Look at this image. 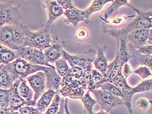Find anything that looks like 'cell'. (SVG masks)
Instances as JSON below:
<instances>
[{
	"instance_id": "1",
	"label": "cell",
	"mask_w": 152,
	"mask_h": 114,
	"mask_svg": "<svg viewBox=\"0 0 152 114\" xmlns=\"http://www.w3.org/2000/svg\"><path fill=\"white\" fill-rule=\"evenodd\" d=\"M117 41V53L114 61L108 65L107 72L104 75L102 79L97 84L96 89L105 82L112 83L116 76L122 74V71L124 65L127 63L132 56L129 54L127 48L128 39L126 37L116 39Z\"/></svg>"
},
{
	"instance_id": "2",
	"label": "cell",
	"mask_w": 152,
	"mask_h": 114,
	"mask_svg": "<svg viewBox=\"0 0 152 114\" xmlns=\"http://www.w3.org/2000/svg\"><path fill=\"white\" fill-rule=\"evenodd\" d=\"M52 28L44 25L41 30L33 32L25 26L23 47H30L43 52L53 42L52 37Z\"/></svg>"
},
{
	"instance_id": "3",
	"label": "cell",
	"mask_w": 152,
	"mask_h": 114,
	"mask_svg": "<svg viewBox=\"0 0 152 114\" xmlns=\"http://www.w3.org/2000/svg\"><path fill=\"white\" fill-rule=\"evenodd\" d=\"M25 27L21 23L0 26V44L15 51L23 47Z\"/></svg>"
},
{
	"instance_id": "4",
	"label": "cell",
	"mask_w": 152,
	"mask_h": 114,
	"mask_svg": "<svg viewBox=\"0 0 152 114\" xmlns=\"http://www.w3.org/2000/svg\"><path fill=\"white\" fill-rule=\"evenodd\" d=\"M131 8L137 13V15L133 21L121 28L112 29H107L106 28H103V32L117 39L123 37H127V36L130 33L138 29H149L150 17L145 15L144 11H141L138 9L134 8L133 7H132Z\"/></svg>"
},
{
	"instance_id": "5",
	"label": "cell",
	"mask_w": 152,
	"mask_h": 114,
	"mask_svg": "<svg viewBox=\"0 0 152 114\" xmlns=\"http://www.w3.org/2000/svg\"><path fill=\"white\" fill-rule=\"evenodd\" d=\"M87 90V86L82 80L66 75L62 77L60 89L57 92L64 98L81 100Z\"/></svg>"
},
{
	"instance_id": "6",
	"label": "cell",
	"mask_w": 152,
	"mask_h": 114,
	"mask_svg": "<svg viewBox=\"0 0 152 114\" xmlns=\"http://www.w3.org/2000/svg\"><path fill=\"white\" fill-rule=\"evenodd\" d=\"M13 2H0V26L19 25L22 18L20 5L14 6Z\"/></svg>"
},
{
	"instance_id": "7",
	"label": "cell",
	"mask_w": 152,
	"mask_h": 114,
	"mask_svg": "<svg viewBox=\"0 0 152 114\" xmlns=\"http://www.w3.org/2000/svg\"><path fill=\"white\" fill-rule=\"evenodd\" d=\"M12 70L18 79H25L38 71L45 72L49 68L44 66H40L31 63L21 58L10 63Z\"/></svg>"
},
{
	"instance_id": "8",
	"label": "cell",
	"mask_w": 152,
	"mask_h": 114,
	"mask_svg": "<svg viewBox=\"0 0 152 114\" xmlns=\"http://www.w3.org/2000/svg\"><path fill=\"white\" fill-rule=\"evenodd\" d=\"M96 54L95 50L91 49L84 54L74 55L63 50L62 57L68 62L71 68L80 67L84 70H92L93 62L96 57Z\"/></svg>"
},
{
	"instance_id": "9",
	"label": "cell",
	"mask_w": 152,
	"mask_h": 114,
	"mask_svg": "<svg viewBox=\"0 0 152 114\" xmlns=\"http://www.w3.org/2000/svg\"><path fill=\"white\" fill-rule=\"evenodd\" d=\"M95 97V99L101 107V110H103L107 113L115 107L125 106L124 100L107 91L101 89H96L91 91Z\"/></svg>"
},
{
	"instance_id": "10",
	"label": "cell",
	"mask_w": 152,
	"mask_h": 114,
	"mask_svg": "<svg viewBox=\"0 0 152 114\" xmlns=\"http://www.w3.org/2000/svg\"><path fill=\"white\" fill-rule=\"evenodd\" d=\"M16 52L19 58L31 63L50 68L54 67L49 63L42 51L30 47H23Z\"/></svg>"
},
{
	"instance_id": "11",
	"label": "cell",
	"mask_w": 152,
	"mask_h": 114,
	"mask_svg": "<svg viewBox=\"0 0 152 114\" xmlns=\"http://www.w3.org/2000/svg\"><path fill=\"white\" fill-rule=\"evenodd\" d=\"M25 79L28 82L34 92L33 101L37 103L39 97L45 91V74L44 71H38L28 76Z\"/></svg>"
},
{
	"instance_id": "12",
	"label": "cell",
	"mask_w": 152,
	"mask_h": 114,
	"mask_svg": "<svg viewBox=\"0 0 152 114\" xmlns=\"http://www.w3.org/2000/svg\"><path fill=\"white\" fill-rule=\"evenodd\" d=\"M21 79H17L10 89V95L9 108L12 111H18L24 106H28L27 102L23 99L18 92V87Z\"/></svg>"
},
{
	"instance_id": "13",
	"label": "cell",
	"mask_w": 152,
	"mask_h": 114,
	"mask_svg": "<svg viewBox=\"0 0 152 114\" xmlns=\"http://www.w3.org/2000/svg\"><path fill=\"white\" fill-rule=\"evenodd\" d=\"M45 6L48 13V20L45 26L48 28H52L53 27L54 22L64 15V10L57 4L56 1H45Z\"/></svg>"
},
{
	"instance_id": "14",
	"label": "cell",
	"mask_w": 152,
	"mask_h": 114,
	"mask_svg": "<svg viewBox=\"0 0 152 114\" xmlns=\"http://www.w3.org/2000/svg\"><path fill=\"white\" fill-rule=\"evenodd\" d=\"M18 79L14 74L9 64L2 65L0 68V89H9Z\"/></svg>"
},
{
	"instance_id": "15",
	"label": "cell",
	"mask_w": 152,
	"mask_h": 114,
	"mask_svg": "<svg viewBox=\"0 0 152 114\" xmlns=\"http://www.w3.org/2000/svg\"><path fill=\"white\" fill-rule=\"evenodd\" d=\"M44 73L46 76V89L57 92L60 89L62 78L57 73L55 66L49 68Z\"/></svg>"
},
{
	"instance_id": "16",
	"label": "cell",
	"mask_w": 152,
	"mask_h": 114,
	"mask_svg": "<svg viewBox=\"0 0 152 114\" xmlns=\"http://www.w3.org/2000/svg\"><path fill=\"white\" fill-rule=\"evenodd\" d=\"M149 29H141L129 34L126 38L128 41L136 46L137 47L148 45Z\"/></svg>"
},
{
	"instance_id": "17",
	"label": "cell",
	"mask_w": 152,
	"mask_h": 114,
	"mask_svg": "<svg viewBox=\"0 0 152 114\" xmlns=\"http://www.w3.org/2000/svg\"><path fill=\"white\" fill-rule=\"evenodd\" d=\"M62 46L57 39L53 40V43L49 47L43 51L46 58L49 63H54L55 62L62 57Z\"/></svg>"
},
{
	"instance_id": "18",
	"label": "cell",
	"mask_w": 152,
	"mask_h": 114,
	"mask_svg": "<svg viewBox=\"0 0 152 114\" xmlns=\"http://www.w3.org/2000/svg\"><path fill=\"white\" fill-rule=\"evenodd\" d=\"M64 15L65 17V23L66 24H72L75 28L79 23L82 21L88 23L82 15L81 10L77 8L65 10Z\"/></svg>"
},
{
	"instance_id": "19",
	"label": "cell",
	"mask_w": 152,
	"mask_h": 114,
	"mask_svg": "<svg viewBox=\"0 0 152 114\" xmlns=\"http://www.w3.org/2000/svg\"><path fill=\"white\" fill-rule=\"evenodd\" d=\"M21 81L18 87V92L21 97L28 103V106H36V103L33 101L34 92L27 84V81L25 79H21Z\"/></svg>"
},
{
	"instance_id": "20",
	"label": "cell",
	"mask_w": 152,
	"mask_h": 114,
	"mask_svg": "<svg viewBox=\"0 0 152 114\" xmlns=\"http://www.w3.org/2000/svg\"><path fill=\"white\" fill-rule=\"evenodd\" d=\"M57 93V91H54L51 89H48L41 95L37 102L36 106L40 112H41L43 114L45 113L46 110L53 99L54 97Z\"/></svg>"
},
{
	"instance_id": "21",
	"label": "cell",
	"mask_w": 152,
	"mask_h": 114,
	"mask_svg": "<svg viewBox=\"0 0 152 114\" xmlns=\"http://www.w3.org/2000/svg\"><path fill=\"white\" fill-rule=\"evenodd\" d=\"M96 69L102 74L105 75L108 68V62L104 54L103 47H97V55L93 62Z\"/></svg>"
},
{
	"instance_id": "22",
	"label": "cell",
	"mask_w": 152,
	"mask_h": 114,
	"mask_svg": "<svg viewBox=\"0 0 152 114\" xmlns=\"http://www.w3.org/2000/svg\"><path fill=\"white\" fill-rule=\"evenodd\" d=\"M114 0H94L89 8L85 10H81V13L88 23H91L89 18L92 14L100 11L107 4L110 2H112Z\"/></svg>"
},
{
	"instance_id": "23",
	"label": "cell",
	"mask_w": 152,
	"mask_h": 114,
	"mask_svg": "<svg viewBox=\"0 0 152 114\" xmlns=\"http://www.w3.org/2000/svg\"><path fill=\"white\" fill-rule=\"evenodd\" d=\"M19 58L16 51L0 44V62L3 65H8Z\"/></svg>"
},
{
	"instance_id": "24",
	"label": "cell",
	"mask_w": 152,
	"mask_h": 114,
	"mask_svg": "<svg viewBox=\"0 0 152 114\" xmlns=\"http://www.w3.org/2000/svg\"><path fill=\"white\" fill-rule=\"evenodd\" d=\"M127 5L130 8L132 7L128 3V0H114L112 2L110 7L106 10L105 13L104 15V17H100L101 19L107 20L110 17V16L113 15L114 13L119 9L123 6Z\"/></svg>"
},
{
	"instance_id": "25",
	"label": "cell",
	"mask_w": 152,
	"mask_h": 114,
	"mask_svg": "<svg viewBox=\"0 0 152 114\" xmlns=\"http://www.w3.org/2000/svg\"><path fill=\"white\" fill-rule=\"evenodd\" d=\"M90 91L87 90L84 94L83 97L81 99L84 105L85 111L87 114H94L93 111L94 105L97 104L96 99L92 98L90 94Z\"/></svg>"
},
{
	"instance_id": "26",
	"label": "cell",
	"mask_w": 152,
	"mask_h": 114,
	"mask_svg": "<svg viewBox=\"0 0 152 114\" xmlns=\"http://www.w3.org/2000/svg\"><path fill=\"white\" fill-rule=\"evenodd\" d=\"M104 75L102 74L99 71L96 69L94 70L92 69L91 71V76L88 84V90L91 92L94 90H96V87L97 84L102 79Z\"/></svg>"
},
{
	"instance_id": "27",
	"label": "cell",
	"mask_w": 152,
	"mask_h": 114,
	"mask_svg": "<svg viewBox=\"0 0 152 114\" xmlns=\"http://www.w3.org/2000/svg\"><path fill=\"white\" fill-rule=\"evenodd\" d=\"M99 89L104 91H107L115 96L120 97L122 99L124 98V94L122 91L118 87H117L113 84L109 82H105L100 86Z\"/></svg>"
},
{
	"instance_id": "28",
	"label": "cell",
	"mask_w": 152,
	"mask_h": 114,
	"mask_svg": "<svg viewBox=\"0 0 152 114\" xmlns=\"http://www.w3.org/2000/svg\"><path fill=\"white\" fill-rule=\"evenodd\" d=\"M55 68L57 73L61 77L65 76L69 70L67 61L62 57L55 62Z\"/></svg>"
},
{
	"instance_id": "29",
	"label": "cell",
	"mask_w": 152,
	"mask_h": 114,
	"mask_svg": "<svg viewBox=\"0 0 152 114\" xmlns=\"http://www.w3.org/2000/svg\"><path fill=\"white\" fill-rule=\"evenodd\" d=\"M61 98L60 94L57 92L56 95L54 97L50 105H49L45 113L44 114H55L59 109Z\"/></svg>"
},
{
	"instance_id": "30",
	"label": "cell",
	"mask_w": 152,
	"mask_h": 114,
	"mask_svg": "<svg viewBox=\"0 0 152 114\" xmlns=\"http://www.w3.org/2000/svg\"><path fill=\"white\" fill-rule=\"evenodd\" d=\"M152 90V79L145 80L135 87H133L132 93L133 95L136 93L144 92Z\"/></svg>"
},
{
	"instance_id": "31",
	"label": "cell",
	"mask_w": 152,
	"mask_h": 114,
	"mask_svg": "<svg viewBox=\"0 0 152 114\" xmlns=\"http://www.w3.org/2000/svg\"><path fill=\"white\" fill-rule=\"evenodd\" d=\"M136 15H121V16H117L113 17L112 18H109L107 20H103L101 19L102 21H104L105 23L113 26H117L118 25H121L122 23H124L125 21H126L128 18H135Z\"/></svg>"
},
{
	"instance_id": "32",
	"label": "cell",
	"mask_w": 152,
	"mask_h": 114,
	"mask_svg": "<svg viewBox=\"0 0 152 114\" xmlns=\"http://www.w3.org/2000/svg\"><path fill=\"white\" fill-rule=\"evenodd\" d=\"M10 95V89H0V107L8 108Z\"/></svg>"
},
{
	"instance_id": "33",
	"label": "cell",
	"mask_w": 152,
	"mask_h": 114,
	"mask_svg": "<svg viewBox=\"0 0 152 114\" xmlns=\"http://www.w3.org/2000/svg\"><path fill=\"white\" fill-rule=\"evenodd\" d=\"M84 70L80 67H73L69 68L66 76L73 77L76 79H82L84 76Z\"/></svg>"
},
{
	"instance_id": "34",
	"label": "cell",
	"mask_w": 152,
	"mask_h": 114,
	"mask_svg": "<svg viewBox=\"0 0 152 114\" xmlns=\"http://www.w3.org/2000/svg\"><path fill=\"white\" fill-rule=\"evenodd\" d=\"M132 73L136 74L142 79H145L150 76H152L151 70L146 66H141L134 71H132Z\"/></svg>"
},
{
	"instance_id": "35",
	"label": "cell",
	"mask_w": 152,
	"mask_h": 114,
	"mask_svg": "<svg viewBox=\"0 0 152 114\" xmlns=\"http://www.w3.org/2000/svg\"><path fill=\"white\" fill-rule=\"evenodd\" d=\"M20 114H43L36 107L24 106L18 110Z\"/></svg>"
},
{
	"instance_id": "36",
	"label": "cell",
	"mask_w": 152,
	"mask_h": 114,
	"mask_svg": "<svg viewBox=\"0 0 152 114\" xmlns=\"http://www.w3.org/2000/svg\"><path fill=\"white\" fill-rule=\"evenodd\" d=\"M56 2L65 10L76 8L73 4L72 0H56Z\"/></svg>"
},
{
	"instance_id": "37",
	"label": "cell",
	"mask_w": 152,
	"mask_h": 114,
	"mask_svg": "<svg viewBox=\"0 0 152 114\" xmlns=\"http://www.w3.org/2000/svg\"><path fill=\"white\" fill-rule=\"evenodd\" d=\"M88 30L85 28H80L76 30L75 37L78 40H84L88 37Z\"/></svg>"
},
{
	"instance_id": "38",
	"label": "cell",
	"mask_w": 152,
	"mask_h": 114,
	"mask_svg": "<svg viewBox=\"0 0 152 114\" xmlns=\"http://www.w3.org/2000/svg\"><path fill=\"white\" fill-rule=\"evenodd\" d=\"M137 52L145 56L152 55V45L144 46L137 48Z\"/></svg>"
},
{
	"instance_id": "39",
	"label": "cell",
	"mask_w": 152,
	"mask_h": 114,
	"mask_svg": "<svg viewBox=\"0 0 152 114\" xmlns=\"http://www.w3.org/2000/svg\"><path fill=\"white\" fill-rule=\"evenodd\" d=\"M137 108L142 111L146 110L149 107V102L148 99L141 98L138 100L137 102Z\"/></svg>"
},
{
	"instance_id": "40",
	"label": "cell",
	"mask_w": 152,
	"mask_h": 114,
	"mask_svg": "<svg viewBox=\"0 0 152 114\" xmlns=\"http://www.w3.org/2000/svg\"><path fill=\"white\" fill-rule=\"evenodd\" d=\"M122 73L123 76H124L126 79H127L130 75L132 73V71L131 68L130 66L128 64V63H126L123 68H122Z\"/></svg>"
},
{
	"instance_id": "41",
	"label": "cell",
	"mask_w": 152,
	"mask_h": 114,
	"mask_svg": "<svg viewBox=\"0 0 152 114\" xmlns=\"http://www.w3.org/2000/svg\"><path fill=\"white\" fill-rule=\"evenodd\" d=\"M144 65L152 71V55L145 56L144 59Z\"/></svg>"
},
{
	"instance_id": "42",
	"label": "cell",
	"mask_w": 152,
	"mask_h": 114,
	"mask_svg": "<svg viewBox=\"0 0 152 114\" xmlns=\"http://www.w3.org/2000/svg\"><path fill=\"white\" fill-rule=\"evenodd\" d=\"M65 98H61L59 109L55 114H66L65 110Z\"/></svg>"
},
{
	"instance_id": "43",
	"label": "cell",
	"mask_w": 152,
	"mask_h": 114,
	"mask_svg": "<svg viewBox=\"0 0 152 114\" xmlns=\"http://www.w3.org/2000/svg\"><path fill=\"white\" fill-rule=\"evenodd\" d=\"M11 110L8 108L0 107V114H10Z\"/></svg>"
},
{
	"instance_id": "44",
	"label": "cell",
	"mask_w": 152,
	"mask_h": 114,
	"mask_svg": "<svg viewBox=\"0 0 152 114\" xmlns=\"http://www.w3.org/2000/svg\"><path fill=\"white\" fill-rule=\"evenodd\" d=\"M65 113L66 114H71L68 108V98H65Z\"/></svg>"
},
{
	"instance_id": "45",
	"label": "cell",
	"mask_w": 152,
	"mask_h": 114,
	"mask_svg": "<svg viewBox=\"0 0 152 114\" xmlns=\"http://www.w3.org/2000/svg\"><path fill=\"white\" fill-rule=\"evenodd\" d=\"M148 45H152V28L150 29V31H149V34L148 39Z\"/></svg>"
},
{
	"instance_id": "46",
	"label": "cell",
	"mask_w": 152,
	"mask_h": 114,
	"mask_svg": "<svg viewBox=\"0 0 152 114\" xmlns=\"http://www.w3.org/2000/svg\"><path fill=\"white\" fill-rule=\"evenodd\" d=\"M94 114H108V113L103 110H101L99 112H97L96 113H94Z\"/></svg>"
},
{
	"instance_id": "47",
	"label": "cell",
	"mask_w": 152,
	"mask_h": 114,
	"mask_svg": "<svg viewBox=\"0 0 152 114\" xmlns=\"http://www.w3.org/2000/svg\"><path fill=\"white\" fill-rule=\"evenodd\" d=\"M10 114H20V113L18 111H12V110H11Z\"/></svg>"
},
{
	"instance_id": "48",
	"label": "cell",
	"mask_w": 152,
	"mask_h": 114,
	"mask_svg": "<svg viewBox=\"0 0 152 114\" xmlns=\"http://www.w3.org/2000/svg\"><path fill=\"white\" fill-rule=\"evenodd\" d=\"M152 28V17H150V25H149V29Z\"/></svg>"
},
{
	"instance_id": "49",
	"label": "cell",
	"mask_w": 152,
	"mask_h": 114,
	"mask_svg": "<svg viewBox=\"0 0 152 114\" xmlns=\"http://www.w3.org/2000/svg\"><path fill=\"white\" fill-rule=\"evenodd\" d=\"M56 1V0H45V1L49 2V1Z\"/></svg>"
},
{
	"instance_id": "50",
	"label": "cell",
	"mask_w": 152,
	"mask_h": 114,
	"mask_svg": "<svg viewBox=\"0 0 152 114\" xmlns=\"http://www.w3.org/2000/svg\"><path fill=\"white\" fill-rule=\"evenodd\" d=\"M2 65H3V64H1V62H0V68H1V67H2Z\"/></svg>"
},
{
	"instance_id": "51",
	"label": "cell",
	"mask_w": 152,
	"mask_h": 114,
	"mask_svg": "<svg viewBox=\"0 0 152 114\" xmlns=\"http://www.w3.org/2000/svg\"></svg>"
}]
</instances>
